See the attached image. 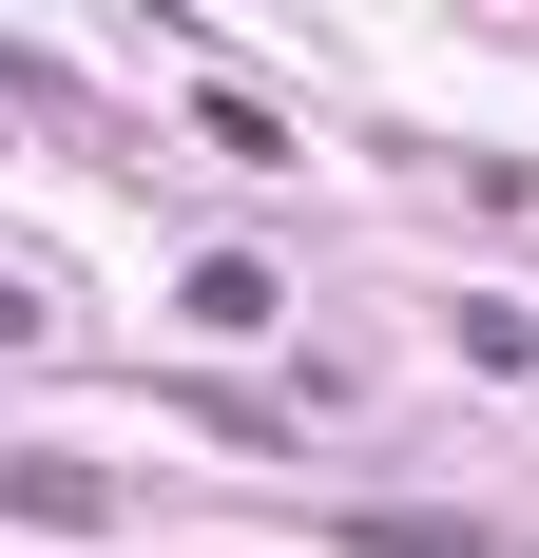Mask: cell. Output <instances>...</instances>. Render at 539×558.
Returning <instances> with one entry per match:
<instances>
[{
  "label": "cell",
  "mask_w": 539,
  "mask_h": 558,
  "mask_svg": "<svg viewBox=\"0 0 539 558\" xmlns=\"http://www.w3.org/2000/svg\"><path fill=\"white\" fill-rule=\"evenodd\" d=\"M0 520H39V539H97V520H116V482H97V462H39V444H0Z\"/></svg>",
  "instance_id": "obj_1"
},
{
  "label": "cell",
  "mask_w": 539,
  "mask_h": 558,
  "mask_svg": "<svg viewBox=\"0 0 539 558\" xmlns=\"http://www.w3.org/2000/svg\"><path fill=\"white\" fill-rule=\"evenodd\" d=\"M270 308H289V289H270V270H251V251H213V270H193V328H231V347H251V328H270Z\"/></svg>",
  "instance_id": "obj_2"
},
{
  "label": "cell",
  "mask_w": 539,
  "mask_h": 558,
  "mask_svg": "<svg viewBox=\"0 0 539 558\" xmlns=\"http://www.w3.org/2000/svg\"><path fill=\"white\" fill-rule=\"evenodd\" d=\"M0 347H39V289H20V270H0Z\"/></svg>",
  "instance_id": "obj_3"
}]
</instances>
